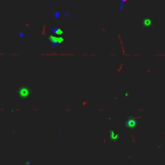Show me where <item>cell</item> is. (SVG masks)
<instances>
[{"label": "cell", "instance_id": "6da1fadb", "mask_svg": "<svg viewBox=\"0 0 165 165\" xmlns=\"http://www.w3.org/2000/svg\"><path fill=\"white\" fill-rule=\"evenodd\" d=\"M17 95L21 99H29L32 97L33 90L28 85H21L16 89Z\"/></svg>", "mask_w": 165, "mask_h": 165}, {"label": "cell", "instance_id": "7a4b0ae2", "mask_svg": "<svg viewBox=\"0 0 165 165\" xmlns=\"http://www.w3.org/2000/svg\"><path fill=\"white\" fill-rule=\"evenodd\" d=\"M123 66H124V64H123V63H121L120 64V66H119L118 69H117V74H120L121 72V71H122V69H123Z\"/></svg>", "mask_w": 165, "mask_h": 165}, {"label": "cell", "instance_id": "3957f363", "mask_svg": "<svg viewBox=\"0 0 165 165\" xmlns=\"http://www.w3.org/2000/svg\"><path fill=\"white\" fill-rule=\"evenodd\" d=\"M45 31H46V25H44L42 28V32H41V35H45Z\"/></svg>", "mask_w": 165, "mask_h": 165}, {"label": "cell", "instance_id": "277c9868", "mask_svg": "<svg viewBox=\"0 0 165 165\" xmlns=\"http://www.w3.org/2000/svg\"><path fill=\"white\" fill-rule=\"evenodd\" d=\"M88 56H89V57H96V56H97V54H89Z\"/></svg>", "mask_w": 165, "mask_h": 165}, {"label": "cell", "instance_id": "5b68a950", "mask_svg": "<svg viewBox=\"0 0 165 165\" xmlns=\"http://www.w3.org/2000/svg\"><path fill=\"white\" fill-rule=\"evenodd\" d=\"M88 105V102L87 101H82V105Z\"/></svg>", "mask_w": 165, "mask_h": 165}, {"label": "cell", "instance_id": "8992f818", "mask_svg": "<svg viewBox=\"0 0 165 165\" xmlns=\"http://www.w3.org/2000/svg\"><path fill=\"white\" fill-rule=\"evenodd\" d=\"M32 110H33V111H38V109H37V108H33V109H32Z\"/></svg>", "mask_w": 165, "mask_h": 165}, {"label": "cell", "instance_id": "52a82bcc", "mask_svg": "<svg viewBox=\"0 0 165 165\" xmlns=\"http://www.w3.org/2000/svg\"><path fill=\"white\" fill-rule=\"evenodd\" d=\"M11 56H20V54H11Z\"/></svg>", "mask_w": 165, "mask_h": 165}, {"label": "cell", "instance_id": "ba28073f", "mask_svg": "<svg viewBox=\"0 0 165 165\" xmlns=\"http://www.w3.org/2000/svg\"><path fill=\"white\" fill-rule=\"evenodd\" d=\"M110 56H114V57H117V54H110Z\"/></svg>", "mask_w": 165, "mask_h": 165}, {"label": "cell", "instance_id": "9c48e42d", "mask_svg": "<svg viewBox=\"0 0 165 165\" xmlns=\"http://www.w3.org/2000/svg\"><path fill=\"white\" fill-rule=\"evenodd\" d=\"M66 112H71V109H66Z\"/></svg>", "mask_w": 165, "mask_h": 165}, {"label": "cell", "instance_id": "30bf717a", "mask_svg": "<svg viewBox=\"0 0 165 165\" xmlns=\"http://www.w3.org/2000/svg\"><path fill=\"white\" fill-rule=\"evenodd\" d=\"M102 32H104V33H105V28H103V29H102Z\"/></svg>", "mask_w": 165, "mask_h": 165}, {"label": "cell", "instance_id": "8fae6325", "mask_svg": "<svg viewBox=\"0 0 165 165\" xmlns=\"http://www.w3.org/2000/svg\"><path fill=\"white\" fill-rule=\"evenodd\" d=\"M164 135H165V132H164Z\"/></svg>", "mask_w": 165, "mask_h": 165}]
</instances>
